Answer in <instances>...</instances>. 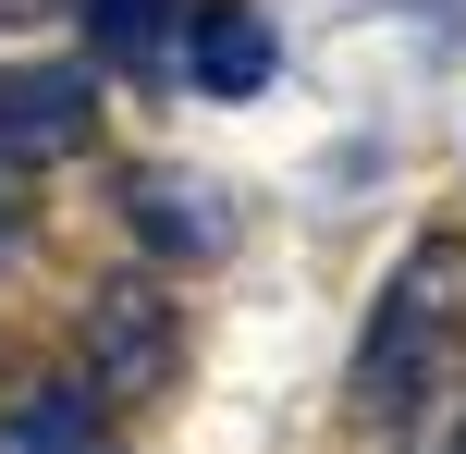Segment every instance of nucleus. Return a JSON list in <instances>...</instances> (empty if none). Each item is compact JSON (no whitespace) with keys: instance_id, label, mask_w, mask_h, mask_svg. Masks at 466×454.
Here are the masks:
<instances>
[{"instance_id":"nucleus-1","label":"nucleus","mask_w":466,"mask_h":454,"mask_svg":"<svg viewBox=\"0 0 466 454\" xmlns=\"http://www.w3.org/2000/svg\"><path fill=\"white\" fill-rule=\"evenodd\" d=\"M454 319H466V246L430 234L418 258L393 270V295H380L369 344H356V406H369V418H418L430 368L454 357Z\"/></svg>"},{"instance_id":"nucleus-2","label":"nucleus","mask_w":466,"mask_h":454,"mask_svg":"<svg viewBox=\"0 0 466 454\" xmlns=\"http://www.w3.org/2000/svg\"><path fill=\"white\" fill-rule=\"evenodd\" d=\"M74 344H86V393H98V406H136V393H160V381H172V295L123 270V283H98V295H86Z\"/></svg>"},{"instance_id":"nucleus-3","label":"nucleus","mask_w":466,"mask_h":454,"mask_svg":"<svg viewBox=\"0 0 466 454\" xmlns=\"http://www.w3.org/2000/svg\"><path fill=\"white\" fill-rule=\"evenodd\" d=\"M86 136H98V62H25V74H0V172L74 160Z\"/></svg>"},{"instance_id":"nucleus-4","label":"nucleus","mask_w":466,"mask_h":454,"mask_svg":"<svg viewBox=\"0 0 466 454\" xmlns=\"http://www.w3.org/2000/svg\"><path fill=\"white\" fill-rule=\"evenodd\" d=\"M185 62H197V98H258L270 62H282V37H270L258 0H197L185 13Z\"/></svg>"},{"instance_id":"nucleus-5","label":"nucleus","mask_w":466,"mask_h":454,"mask_svg":"<svg viewBox=\"0 0 466 454\" xmlns=\"http://www.w3.org/2000/svg\"><path fill=\"white\" fill-rule=\"evenodd\" d=\"M123 221H136V234L160 246V258H209V246L233 234L221 185H197V172H160V160L136 172V197H123Z\"/></svg>"},{"instance_id":"nucleus-6","label":"nucleus","mask_w":466,"mask_h":454,"mask_svg":"<svg viewBox=\"0 0 466 454\" xmlns=\"http://www.w3.org/2000/svg\"><path fill=\"white\" fill-rule=\"evenodd\" d=\"M0 454H123V442L98 430L86 381H25V393H0Z\"/></svg>"},{"instance_id":"nucleus-7","label":"nucleus","mask_w":466,"mask_h":454,"mask_svg":"<svg viewBox=\"0 0 466 454\" xmlns=\"http://www.w3.org/2000/svg\"><path fill=\"white\" fill-rule=\"evenodd\" d=\"M197 0H86V49L98 62H160L172 37H185Z\"/></svg>"}]
</instances>
